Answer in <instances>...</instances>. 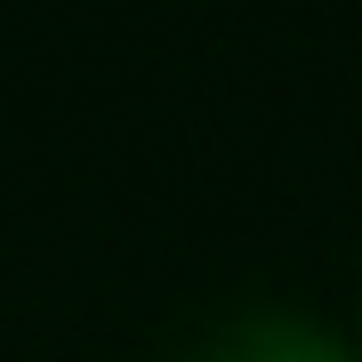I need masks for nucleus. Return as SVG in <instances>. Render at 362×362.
I'll list each match as a JSON object with an SVG mask.
<instances>
[{
    "mask_svg": "<svg viewBox=\"0 0 362 362\" xmlns=\"http://www.w3.org/2000/svg\"><path fill=\"white\" fill-rule=\"evenodd\" d=\"M194 362H354V354L330 346L314 322H290V314H250V322H226Z\"/></svg>",
    "mask_w": 362,
    "mask_h": 362,
    "instance_id": "obj_1",
    "label": "nucleus"
}]
</instances>
